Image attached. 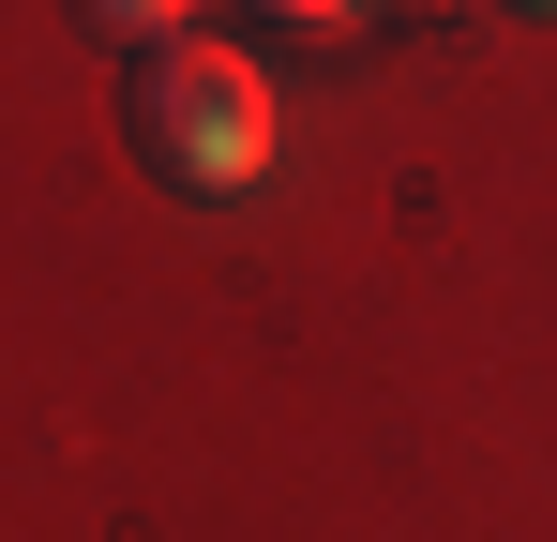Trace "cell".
Here are the masks:
<instances>
[{"label":"cell","mask_w":557,"mask_h":542,"mask_svg":"<svg viewBox=\"0 0 557 542\" xmlns=\"http://www.w3.org/2000/svg\"><path fill=\"white\" fill-rule=\"evenodd\" d=\"M61 15L91 30L106 61H151V46H182V15H196V0H61Z\"/></svg>","instance_id":"obj_2"},{"label":"cell","mask_w":557,"mask_h":542,"mask_svg":"<svg viewBox=\"0 0 557 542\" xmlns=\"http://www.w3.org/2000/svg\"><path fill=\"white\" fill-rule=\"evenodd\" d=\"M242 15H272V30H347V15H376V0H242Z\"/></svg>","instance_id":"obj_3"},{"label":"cell","mask_w":557,"mask_h":542,"mask_svg":"<svg viewBox=\"0 0 557 542\" xmlns=\"http://www.w3.org/2000/svg\"><path fill=\"white\" fill-rule=\"evenodd\" d=\"M512 15H557V0H512Z\"/></svg>","instance_id":"obj_4"},{"label":"cell","mask_w":557,"mask_h":542,"mask_svg":"<svg viewBox=\"0 0 557 542\" xmlns=\"http://www.w3.org/2000/svg\"><path fill=\"white\" fill-rule=\"evenodd\" d=\"M121 136H136V167L166 196H257L272 181V76L242 46L182 30L151 61H121Z\"/></svg>","instance_id":"obj_1"}]
</instances>
